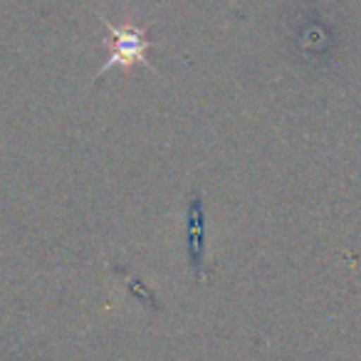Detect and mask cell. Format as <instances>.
Instances as JSON below:
<instances>
[{
    "instance_id": "cell-2",
    "label": "cell",
    "mask_w": 361,
    "mask_h": 361,
    "mask_svg": "<svg viewBox=\"0 0 361 361\" xmlns=\"http://www.w3.org/2000/svg\"><path fill=\"white\" fill-rule=\"evenodd\" d=\"M191 260H193V270L201 275V265H203V206H201V198H193V203H191Z\"/></svg>"
},
{
    "instance_id": "cell-1",
    "label": "cell",
    "mask_w": 361,
    "mask_h": 361,
    "mask_svg": "<svg viewBox=\"0 0 361 361\" xmlns=\"http://www.w3.org/2000/svg\"><path fill=\"white\" fill-rule=\"evenodd\" d=\"M104 27L109 30V60L102 65V70L97 72V77H102L104 72H109L111 67H121L124 72H131L136 65H144L149 70L156 72V67L151 62H146V47H149V37H146V27L136 25H114L106 18Z\"/></svg>"
}]
</instances>
